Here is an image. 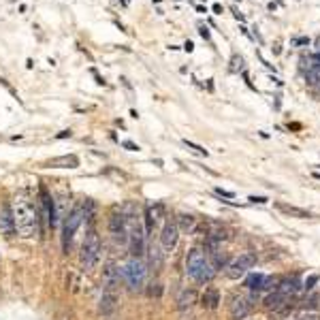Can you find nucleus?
Listing matches in <instances>:
<instances>
[{"label":"nucleus","mask_w":320,"mask_h":320,"mask_svg":"<svg viewBox=\"0 0 320 320\" xmlns=\"http://www.w3.org/2000/svg\"><path fill=\"white\" fill-rule=\"evenodd\" d=\"M9 212H11V220H13V229L20 237L24 239H30L39 233V212L34 209L32 201L28 199L26 194H15L13 201L9 205Z\"/></svg>","instance_id":"nucleus-1"},{"label":"nucleus","mask_w":320,"mask_h":320,"mask_svg":"<svg viewBox=\"0 0 320 320\" xmlns=\"http://www.w3.org/2000/svg\"><path fill=\"white\" fill-rule=\"evenodd\" d=\"M186 273L196 282H212L216 276V267L209 263L203 248H192L186 256Z\"/></svg>","instance_id":"nucleus-2"},{"label":"nucleus","mask_w":320,"mask_h":320,"mask_svg":"<svg viewBox=\"0 0 320 320\" xmlns=\"http://www.w3.org/2000/svg\"><path fill=\"white\" fill-rule=\"evenodd\" d=\"M81 267L85 271H92L101 260V237H98L96 229H90L85 235L84 243H81V254H79Z\"/></svg>","instance_id":"nucleus-3"},{"label":"nucleus","mask_w":320,"mask_h":320,"mask_svg":"<svg viewBox=\"0 0 320 320\" xmlns=\"http://www.w3.org/2000/svg\"><path fill=\"white\" fill-rule=\"evenodd\" d=\"M84 218H85V207L84 205H75L71 212H68V216L64 218V222H62V250L66 254H68V250H71V243L75 239V233L79 231Z\"/></svg>","instance_id":"nucleus-4"},{"label":"nucleus","mask_w":320,"mask_h":320,"mask_svg":"<svg viewBox=\"0 0 320 320\" xmlns=\"http://www.w3.org/2000/svg\"><path fill=\"white\" fill-rule=\"evenodd\" d=\"M109 235L115 243L120 246H126L128 243V226H126V216L122 212V207L111 209L109 213Z\"/></svg>","instance_id":"nucleus-5"},{"label":"nucleus","mask_w":320,"mask_h":320,"mask_svg":"<svg viewBox=\"0 0 320 320\" xmlns=\"http://www.w3.org/2000/svg\"><path fill=\"white\" fill-rule=\"evenodd\" d=\"M124 276H126L128 286H130L132 290L143 288L145 276H148V269H145L143 258H130V260H128V265L124 267Z\"/></svg>","instance_id":"nucleus-6"},{"label":"nucleus","mask_w":320,"mask_h":320,"mask_svg":"<svg viewBox=\"0 0 320 320\" xmlns=\"http://www.w3.org/2000/svg\"><path fill=\"white\" fill-rule=\"evenodd\" d=\"M41 207H43V212H41V220H43V233L47 229H54L58 224L56 222V205H54V199L49 196V192L45 188H41Z\"/></svg>","instance_id":"nucleus-7"},{"label":"nucleus","mask_w":320,"mask_h":320,"mask_svg":"<svg viewBox=\"0 0 320 320\" xmlns=\"http://www.w3.org/2000/svg\"><path fill=\"white\" fill-rule=\"evenodd\" d=\"M120 303V290L118 288H103L101 301H98V312L103 316H111V314L118 310Z\"/></svg>","instance_id":"nucleus-8"},{"label":"nucleus","mask_w":320,"mask_h":320,"mask_svg":"<svg viewBox=\"0 0 320 320\" xmlns=\"http://www.w3.org/2000/svg\"><path fill=\"white\" fill-rule=\"evenodd\" d=\"M177 239H179L177 222H175V220H167L165 226H162V231H160V246H162V250L171 252V250L177 246Z\"/></svg>","instance_id":"nucleus-9"},{"label":"nucleus","mask_w":320,"mask_h":320,"mask_svg":"<svg viewBox=\"0 0 320 320\" xmlns=\"http://www.w3.org/2000/svg\"><path fill=\"white\" fill-rule=\"evenodd\" d=\"M252 299L254 297H233V301H231V318L233 320H243V318H248V314L252 312Z\"/></svg>","instance_id":"nucleus-10"},{"label":"nucleus","mask_w":320,"mask_h":320,"mask_svg":"<svg viewBox=\"0 0 320 320\" xmlns=\"http://www.w3.org/2000/svg\"><path fill=\"white\" fill-rule=\"evenodd\" d=\"M162 213H165V207L160 203H154V205H148L145 207V235L154 231V226L162 220Z\"/></svg>","instance_id":"nucleus-11"},{"label":"nucleus","mask_w":320,"mask_h":320,"mask_svg":"<svg viewBox=\"0 0 320 320\" xmlns=\"http://www.w3.org/2000/svg\"><path fill=\"white\" fill-rule=\"evenodd\" d=\"M103 286L105 288H118L120 286V269L115 263H109L103 271Z\"/></svg>","instance_id":"nucleus-12"},{"label":"nucleus","mask_w":320,"mask_h":320,"mask_svg":"<svg viewBox=\"0 0 320 320\" xmlns=\"http://www.w3.org/2000/svg\"><path fill=\"white\" fill-rule=\"evenodd\" d=\"M47 167L51 169H77L79 167V158L75 154H66V156H58L47 162Z\"/></svg>","instance_id":"nucleus-13"},{"label":"nucleus","mask_w":320,"mask_h":320,"mask_svg":"<svg viewBox=\"0 0 320 320\" xmlns=\"http://www.w3.org/2000/svg\"><path fill=\"white\" fill-rule=\"evenodd\" d=\"M288 303V299L284 295H280L277 290H271L269 295L265 297V301H263V305H265V310H273V312H277V310H282L284 305Z\"/></svg>","instance_id":"nucleus-14"},{"label":"nucleus","mask_w":320,"mask_h":320,"mask_svg":"<svg viewBox=\"0 0 320 320\" xmlns=\"http://www.w3.org/2000/svg\"><path fill=\"white\" fill-rule=\"evenodd\" d=\"M201 305L205 307V310H216V307L220 305V290L213 288V286L205 288V293H203V297H201Z\"/></svg>","instance_id":"nucleus-15"},{"label":"nucleus","mask_w":320,"mask_h":320,"mask_svg":"<svg viewBox=\"0 0 320 320\" xmlns=\"http://www.w3.org/2000/svg\"><path fill=\"white\" fill-rule=\"evenodd\" d=\"M177 229L182 233L192 235V233H196V229H199V222H196V218L192 216V213H179L177 216Z\"/></svg>","instance_id":"nucleus-16"},{"label":"nucleus","mask_w":320,"mask_h":320,"mask_svg":"<svg viewBox=\"0 0 320 320\" xmlns=\"http://www.w3.org/2000/svg\"><path fill=\"white\" fill-rule=\"evenodd\" d=\"M224 273H226V277H231V280H239V277H243L248 273V269L235 258L233 263H229V265L224 267Z\"/></svg>","instance_id":"nucleus-17"},{"label":"nucleus","mask_w":320,"mask_h":320,"mask_svg":"<svg viewBox=\"0 0 320 320\" xmlns=\"http://www.w3.org/2000/svg\"><path fill=\"white\" fill-rule=\"evenodd\" d=\"M276 207L280 209V212L288 213V216H295V218H312L310 212H305V209H301V207H295V205H286V203H276Z\"/></svg>","instance_id":"nucleus-18"},{"label":"nucleus","mask_w":320,"mask_h":320,"mask_svg":"<svg viewBox=\"0 0 320 320\" xmlns=\"http://www.w3.org/2000/svg\"><path fill=\"white\" fill-rule=\"evenodd\" d=\"M194 301H196V293H194V290H184V293L179 295V299H177V307H179V310H188V307H192Z\"/></svg>","instance_id":"nucleus-19"},{"label":"nucleus","mask_w":320,"mask_h":320,"mask_svg":"<svg viewBox=\"0 0 320 320\" xmlns=\"http://www.w3.org/2000/svg\"><path fill=\"white\" fill-rule=\"evenodd\" d=\"M263 280H265V276L263 273H252V276L246 280V288L248 290H252V293H260V286H263Z\"/></svg>","instance_id":"nucleus-20"},{"label":"nucleus","mask_w":320,"mask_h":320,"mask_svg":"<svg viewBox=\"0 0 320 320\" xmlns=\"http://www.w3.org/2000/svg\"><path fill=\"white\" fill-rule=\"evenodd\" d=\"M305 81L310 85H320V64H314L310 71L305 73Z\"/></svg>","instance_id":"nucleus-21"},{"label":"nucleus","mask_w":320,"mask_h":320,"mask_svg":"<svg viewBox=\"0 0 320 320\" xmlns=\"http://www.w3.org/2000/svg\"><path fill=\"white\" fill-rule=\"evenodd\" d=\"M237 260H239V263H241V265H243V267H246V269L250 271V269H252V267L256 265V254H254V252H243V254H241Z\"/></svg>","instance_id":"nucleus-22"},{"label":"nucleus","mask_w":320,"mask_h":320,"mask_svg":"<svg viewBox=\"0 0 320 320\" xmlns=\"http://www.w3.org/2000/svg\"><path fill=\"white\" fill-rule=\"evenodd\" d=\"M149 265H152L154 269H158L162 265V252L158 248H149Z\"/></svg>","instance_id":"nucleus-23"},{"label":"nucleus","mask_w":320,"mask_h":320,"mask_svg":"<svg viewBox=\"0 0 320 320\" xmlns=\"http://www.w3.org/2000/svg\"><path fill=\"white\" fill-rule=\"evenodd\" d=\"M229 68H231V73H239V71H243V58H241V56H233Z\"/></svg>","instance_id":"nucleus-24"},{"label":"nucleus","mask_w":320,"mask_h":320,"mask_svg":"<svg viewBox=\"0 0 320 320\" xmlns=\"http://www.w3.org/2000/svg\"><path fill=\"white\" fill-rule=\"evenodd\" d=\"M320 282V276H316V273H312L310 277H307V280L303 282V290H312L314 286H316V284Z\"/></svg>","instance_id":"nucleus-25"},{"label":"nucleus","mask_w":320,"mask_h":320,"mask_svg":"<svg viewBox=\"0 0 320 320\" xmlns=\"http://www.w3.org/2000/svg\"><path fill=\"white\" fill-rule=\"evenodd\" d=\"M186 145H188V148L190 149H194V152L196 154H203V156H207V149L205 148H201V145H196V143H192V141H188V139H186V141H184Z\"/></svg>","instance_id":"nucleus-26"},{"label":"nucleus","mask_w":320,"mask_h":320,"mask_svg":"<svg viewBox=\"0 0 320 320\" xmlns=\"http://www.w3.org/2000/svg\"><path fill=\"white\" fill-rule=\"evenodd\" d=\"M297 320H320V314L318 312H303Z\"/></svg>","instance_id":"nucleus-27"},{"label":"nucleus","mask_w":320,"mask_h":320,"mask_svg":"<svg viewBox=\"0 0 320 320\" xmlns=\"http://www.w3.org/2000/svg\"><path fill=\"white\" fill-rule=\"evenodd\" d=\"M293 45H295V47H301V45H310V39H307V37H299V39H293Z\"/></svg>","instance_id":"nucleus-28"},{"label":"nucleus","mask_w":320,"mask_h":320,"mask_svg":"<svg viewBox=\"0 0 320 320\" xmlns=\"http://www.w3.org/2000/svg\"><path fill=\"white\" fill-rule=\"evenodd\" d=\"M248 201H252V203H258V205H265L269 199H265V196H250Z\"/></svg>","instance_id":"nucleus-29"},{"label":"nucleus","mask_w":320,"mask_h":320,"mask_svg":"<svg viewBox=\"0 0 320 320\" xmlns=\"http://www.w3.org/2000/svg\"><path fill=\"white\" fill-rule=\"evenodd\" d=\"M216 194H220V196H226V199H233V192H229V190H222V188H216Z\"/></svg>","instance_id":"nucleus-30"},{"label":"nucleus","mask_w":320,"mask_h":320,"mask_svg":"<svg viewBox=\"0 0 320 320\" xmlns=\"http://www.w3.org/2000/svg\"><path fill=\"white\" fill-rule=\"evenodd\" d=\"M124 148H126V149H130V152H137V149H139V145L130 143V141H124Z\"/></svg>","instance_id":"nucleus-31"},{"label":"nucleus","mask_w":320,"mask_h":320,"mask_svg":"<svg viewBox=\"0 0 320 320\" xmlns=\"http://www.w3.org/2000/svg\"><path fill=\"white\" fill-rule=\"evenodd\" d=\"M199 34H201V37L205 39V41H209V30H207L205 26H201V28H199Z\"/></svg>","instance_id":"nucleus-32"},{"label":"nucleus","mask_w":320,"mask_h":320,"mask_svg":"<svg viewBox=\"0 0 320 320\" xmlns=\"http://www.w3.org/2000/svg\"><path fill=\"white\" fill-rule=\"evenodd\" d=\"M71 135H73L71 130H62V132H58V135H56V139H66V137H71Z\"/></svg>","instance_id":"nucleus-33"},{"label":"nucleus","mask_w":320,"mask_h":320,"mask_svg":"<svg viewBox=\"0 0 320 320\" xmlns=\"http://www.w3.org/2000/svg\"><path fill=\"white\" fill-rule=\"evenodd\" d=\"M184 49H186V51H192V49H194V45H192V43H190V41H188V43H186V45H184Z\"/></svg>","instance_id":"nucleus-34"},{"label":"nucleus","mask_w":320,"mask_h":320,"mask_svg":"<svg viewBox=\"0 0 320 320\" xmlns=\"http://www.w3.org/2000/svg\"><path fill=\"white\" fill-rule=\"evenodd\" d=\"M318 101H320V90H318Z\"/></svg>","instance_id":"nucleus-35"}]
</instances>
